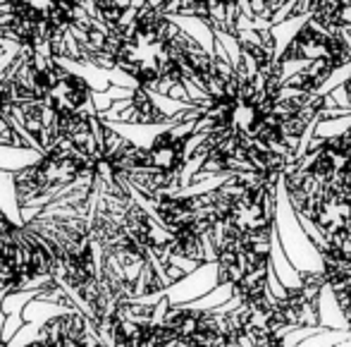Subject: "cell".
Listing matches in <instances>:
<instances>
[{
    "label": "cell",
    "mask_w": 351,
    "mask_h": 347,
    "mask_svg": "<svg viewBox=\"0 0 351 347\" xmlns=\"http://www.w3.org/2000/svg\"><path fill=\"white\" fill-rule=\"evenodd\" d=\"M130 12V10H127ZM194 38L172 22L153 0H143L110 29L96 34L77 48L74 63L115 67L143 91L186 89V56Z\"/></svg>",
    "instance_id": "obj_1"
},
{
    "label": "cell",
    "mask_w": 351,
    "mask_h": 347,
    "mask_svg": "<svg viewBox=\"0 0 351 347\" xmlns=\"http://www.w3.org/2000/svg\"><path fill=\"white\" fill-rule=\"evenodd\" d=\"M101 29L91 0H0V41L24 56L67 60L74 43Z\"/></svg>",
    "instance_id": "obj_2"
},
{
    "label": "cell",
    "mask_w": 351,
    "mask_h": 347,
    "mask_svg": "<svg viewBox=\"0 0 351 347\" xmlns=\"http://www.w3.org/2000/svg\"><path fill=\"white\" fill-rule=\"evenodd\" d=\"M56 251L43 227L41 218L34 216L14 223L0 211V287L17 292L36 280L53 278Z\"/></svg>",
    "instance_id": "obj_3"
},
{
    "label": "cell",
    "mask_w": 351,
    "mask_h": 347,
    "mask_svg": "<svg viewBox=\"0 0 351 347\" xmlns=\"http://www.w3.org/2000/svg\"><path fill=\"white\" fill-rule=\"evenodd\" d=\"M93 166L77 151L56 144V146L41 151V156L29 166L12 172V190L17 208L24 211L29 206H36L74 187L77 182L88 180Z\"/></svg>",
    "instance_id": "obj_4"
},
{
    "label": "cell",
    "mask_w": 351,
    "mask_h": 347,
    "mask_svg": "<svg viewBox=\"0 0 351 347\" xmlns=\"http://www.w3.org/2000/svg\"><path fill=\"white\" fill-rule=\"evenodd\" d=\"M244 3L251 8L256 19L273 22L275 14L280 12L282 5H291L294 0H158L167 14L177 17H194L204 22L213 32V36H241V14H244Z\"/></svg>",
    "instance_id": "obj_5"
},
{
    "label": "cell",
    "mask_w": 351,
    "mask_h": 347,
    "mask_svg": "<svg viewBox=\"0 0 351 347\" xmlns=\"http://www.w3.org/2000/svg\"><path fill=\"white\" fill-rule=\"evenodd\" d=\"M160 321L182 347H237L244 340L237 311H208L167 306Z\"/></svg>",
    "instance_id": "obj_6"
},
{
    "label": "cell",
    "mask_w": 351,
    "mask_h": 347,
    "mask_svg": "<svg viewBox=\"0 0 351 347\" xmlns=\"http://www.w3.org/2000/svg\"><path fill=\"white\" fill-rule=\"evenodd\" d=\"M108 347H182L167 326L156 319V306L122 302L103 324Z\"/></svg>",
    "instance_id": "obj_7"
},
{
    "label": "cell",
    "mask_w": 351,
    "mask_h": 347,
    "mask_svg": "<svg viewBox=\"0 0 351 347\" xmlns=\"http://www.w3.org/2000/svg\"><path fill=\"white\" fill-rule=\"evenodd\" d=\"M38 340L48 347H108L106 333L84 311H65L48 319L38 331Z\"/></svg>",
    "instance_id": "obj_8"
},
{
    "label": "cell",
    "mask_w": 351,
    "mask_h": 347,
    "mask_svg": "<svg viewBox=\"0 0 351 347\" xmlns=\"http://www.w3.org/2000/svg\"><path fill=\"white\" fill-rule=\"evenodd\" d=\"M122 122H132V125H165V122H175L167 113H162L151 98V93L136 87L134 93L127 98V108L122 111Z\"/></svg>",
    "instance_id": "obj_9"
},
{
    "label": "cell",
    "mask_w": 351,
    "mask_h": 347,
    "mask_svg": "<svg viewBox=\"0 0 351 347\" xmlns=\"http://www.w3.org/2000/svg\"><path fill=\"white\" fill-rule=\"evenodd\" d=\"M349 8L351 0H304V12L311 14L308 22L325 32H344Z\"/></svg>",
    "instance_id": "obj_10"
},
{
    "label": "cell",
    "mask_w": 351,
    "mask_h": 347,
    "mask_svg": "<svg viewBox=\"0 0 351 347\" xmlns=\"http://www.w3.org/2000/svg\"><path fill=\"white\" fill-rule=\"evenodd\" d=\"M0 292H3V287H0Z\"/></svg>",
    "instance_id": "obj_11"
}]
</instances>
